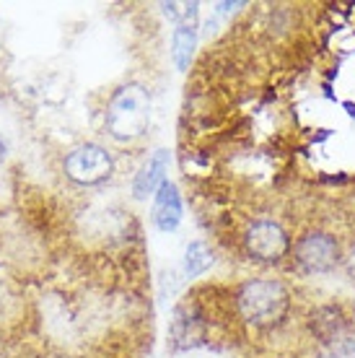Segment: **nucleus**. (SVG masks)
Returning <instances> with one entry per match:
<instances>
[{
  "label": "nucleus",
  "instance_id": "obj_4",
  "mask_svg": "<svg viewBox=\"0 0 355 358\" xmlns=\"http://www.w3.org/2000/svg\"><path fill=\"white\" fill-rule=\"evenodd\" d=\"M296 260L306 273H329L340 262V244L324 231L306 234L296 244Z\"/></svg>",
  "mask_w": 355,
  "mask_h": 358
},
{
  "label": "nucleus",
  "instance_id": "obj_2",
  "mask_svg": "<svg viewBox=\"0 0 355 358\" xmlns=\"http://www.w3.org/2000/svg\"><path fill=\"white\" fill-rule=\"evenodd\" d=\"M291 296L277 280H252L239 291V312L247 322L257 327L280 324L288 314Z\"/></svg>",
  "mask_w": 355,
  "mask_h": 358
},
{
  "label": "nucleus",
  "instance_id": "obj_1",
  "mask_svg": "<svg viewBox=\"0 0 355 358\" xmlns=\"http://www.w3.org/2000/svg\"><path fill=\"white\" fill-rule=\"evenodd\" d=\"M151 122V96L140 83H127L117 91L107 109V133L119 141H135L148 130Z\"/></svg>",
  "mask_w": 355,
  "mask_h": 358
},
{
  "label": "nucleus",
  "instance_id": "obj_5",
  "mask_svg": "<svg viewBox=\"0 0 355 358\" xmlns=\"http://www.w3.org/2000/svg\"><path fill=\"white\" fill-rule=\"evenodd\" d=\"M247 250L259 262H277L288 252V234L275 221H257L247 231Z\"/></svg>",
  "mask_w": 355,
  "mask_h": 358
},
{
  "label": "nucleus",
  "instance_id": "obj_10",
  "mask_svg": "<svg viewBox=\"0 0 355 358\" xmlns=\"http://www.w3.org/2000/svg\"><path fill=\"white\" fill-rule=\"evenodd\" d=\"M210 265H213V252L208 250L203 242H192L184 250V273L189 278L203 275Z\"/></svg>",
  "mask_w": 355,
  "mask_h": 358
},
{
  "label": "nucleus",
  "instance_id": "obj_6",
  "mask_svg": "<svg viewBox=\"0 0 355 358\" xmlns=\"http://www.w3.org/2000/svg\"><path fill=\"white\" fill-rule=\"evenodd\" d=\"M182 221V197H179V189L174 182H164L156 192V200H153V224L161 231H174Z\"/></svg>",
  "mask_w": 355,
  "mask_h": 358
},
{
  "label": "nucleus",
  "instance_id": "obj_11",
  "mask_svg": "<svg viewBox=\"0 0 355 358\" xmlns=\"http://www.w3.org/2000/svg\"><path fill=\"white\" fill-rule=\"evenodd\" d=\"M6 162V143H3V141H0V164Z\"/></svg>",
  "mask_w": 355,
  "mask_h": 358
},
{
  "label": "nucleus",
  "instance_id": "obj_8",
  "mask_svg": "<svg viewBox=\"0 0 355 358\" xmlns=\"http://www.w3.org/2000/svg\"><path fill=\"white\" fill-rule=\"evenodd\" d=\"M197 47V21H184L174 29L171 36V55H174V63L179 71H187L192 57H195Z\"/></svg>",
  "mask_w": 355,
  "mask_h": 358
},
{
  "label": "nucleus",
  "instance_id": "obj_3",
  "mask_svg": "<svg viewBox=\"0 0 355 358\" xmlns=\"http://www.w3.org/2000/svg\"><path fill=\"white\" fill-rule=\"evenodd\" d=\"M112 166H115V162L107 153V148H101L96 143L78 145L65 159V174L78 185H99L101 179H107L112 174Z\"/></svg>",
  "mask_w": 355,
  "mask_h": 358
},
{
  "label": "nucleus",
  "instance_id": "obj_7",
  "mask_svg": "<svg viewBox=\"0 0 355 358\" xmlns=\"http://www.w3.org/2000/svg\"><path fill=\"white\" fill-rule=\"evenodd\" d=\"M166 169H169V151L159 148L148 162L143 164L140 174L135 177V187H133L135 197L145 200L148 195H156L161 185L166 182Z\"/></svg>",
  "mask_w": 355,
  "mask_h": 358
},
{
  "label": "nucleus",
  "instance_id": "obj_9",
  "mask_svg": "<svg viewBox=\"0 0 355 358\" xmlns=\"http://www.w3.org/2000/svg\"><path fill=\"white\" fill-rule=\"evenodd\" d=\"M203 320L195 317L189 309H182L174 317V324H171V338H174V345L177 348H189V345H197L203 343Z\"/></svg>",
  "mask_w": 355,
  "mask_h": 358
}]
</instances>
